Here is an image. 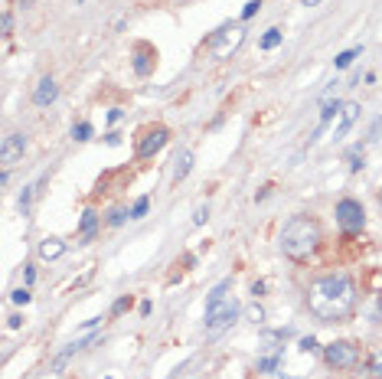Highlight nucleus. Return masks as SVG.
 Returning a JSON list of instances; mask_svg holds the SVG:
<instances>
[{
    "label": "nucleus",
    "instance_id": "18",
    "mask_svg": "<svg viewBox=\"0 0 382 379\" xmlns=\"http://www.w3.org/2000/svg\"><path fill=\"white\" fill-rule=\"evenodd\" d=\"M346 161H350V170H353V174H359V170H363V161H366V154H363V144L353 147L350 154H346Z\"/></svg>",
    "mask_w": 382,
    "mask_h": 379
},
{
    "label": "nucleus",
    "instance_id": "33",
    "mask_svg": "<svg viewBox=\"0 0 382 379\" xmlns=\"http://www.w3.org/2000/svg\"><path fill=\"white\" fill-rule=\"evenodd\" d=\"M23 268H27V272H23V278H27V285H33V278H36V268H33V265H23Z\"/></svg>",
    "mask_w": 382,
    "mask_h": 379
},
{
    "label": "nucleus",
    "instance_id": "32",
    "mask_svg": "<svg viewBox=\"0 0 382 379\" xmlns=\"http://www.w3.org/2000/svg\"><path fill=\"white\" fill-rule=\"evenodd\" d=\"M7 321H10V327H14V330H20V327H23V314H10Z\"/></svg>",
    "mask_w": 382,
    "mask_h": 379
},
{
    "label": "nucleus",
    "instance_id": "7",
    "mask_svg": "<svg viewBox=\"0 0 382 379\" xmlns=\"http://www.w3.org/2000/svg\"><path fill=\"white\" fill-rule=\"evenodd\" d=\"M238 301H235L232 294H226L222 301H216V304H206V330H222V327H229V324L238 317Z\"/></svg>",
    "mask_w": 382,
    "mask_h": 379
},
{
    "label": "nucleus",
    "instance_id": "1",
    "mask_svg": "<svg viewBox=\"0 0 382 379\" xmlns=\"http://www.w3.org/2000/svg\"><path fill=\"white\" fill-rule=\"evenodd\" d=\"M304 304L320 324H343L359 307V288L346 272H330L308 285Z\"/></svg>",
    "mask_w": 382,
    "mask_h": 379
},
{
    "label": "nucleus",
    "instance_id": "34",
    "mask_svg": "<svg viewBox=\"0 0 382 379\" xmlns=\"http://www.w3.org/2000/svg\"><path fill=\"white\" fill-rule=\"evenodd\" d=\"M297 3H301V7H317L320 0H297Z\"/></svg>",
    "mask_w": 382,
    "mask_h": 379
},
{
    "label": "nucleus",
    "instance_id": "13",
    "mask_svg": "<svg viewBox=\"0 0 382 379\" xmlns=\"http://www.w3.org/2000/svg\"><path fill=\"white\" fill-rule=\"evenodd\" d=\"M95 233H98V213H95V209H85V213H82V222H79V239H82V246L92 242Z\"/></svg>",
    "mask_w": 382,
    "mask_h": 379
},
{
    "label": "nucleus",
    "instance_id": "26",
    "mask_svg": "<svg viewBox=\"0 0 382 379\" xmlns=\"http://www.w3.org/2000/svg\"><path fill=\"white\" fill-rule=\"evenodd\" d=\"M10 298H14V304H29V298H33V294H29V288H16Z\"/></svg>",
    "mask_w": 382,
    "mask_h": 379
},
{
    "label": "nucleus",
    "instance_id": "5",
    "mask_svg": "<svg viewBox=\"0 0 382 379\" xmlns=\"http://www.w3.org/2000/svg\"><path fill=\"white\" fill-rule=\"evenodd\" d=\"M170 141V128L167 125H147L137 131V144H134V154L137 161H150L154 154H161L163 147Z\"/></svg>",
    "mask_w": 382,
    "mask_h": 379
},
{
    "label": "nucleus",
    "instance_id": "35",
    "mask_svg": "<svg viewBox=\"0 0 382 379\" xmlns=\"http://www.w3.org/2000/svg\"><path fill=\"white\" fill-rule=\"evenodd\" d=\"M379 209H382V187H379Z\"/></svg>",
    "mask_w": 382,
    "mask_h": 379
},
{
    "label": "nucleus",
    "instance_id": "2",
    "mask_svg": "<svg viewBox=\"0 0 382 379\" xmlns=\"http://www.w3.org/2000/svg\"><path fill=\"white\" fill-rule=\"evenodd\" d=\"M320 242H323V229L310 213L291 216L278 235L281 252H284V259H291V262H308V259H314L317 248H320Z\"/></svg>",
    "mask_w": 382,
    "mask_h": 379
},
{
    "label": "nucleus",
    "instance_id": "9",
    "mask_svg": "<svg viewBox=\"0 0 382 379\" xmlns=\"http://www.w3.org/2000/svg\"><path fill=\"white\" fill-rule=\"evenodd\" d=\"M154 66H157V49H154L150 43H137V46H134V73L144 79V75L154 73Z\"/></svg>",
    "mask_w": 382,
    "mask_h": 379
},
{
    "label": "nucleus",
    "instance_id": "12",
    "mask_svg": "<svg viewBox=\"0 0 382 379\" xmlns=\"http://www.w3.org/2000/svg\"><path fill=\"white\" fill-rule=\"evenodd\" d=\"M95 340H98V337H82V340H75V343H69L66 350H59L56 356H53V363H49V369H53V373H62V369H66V363L72 360L75 353H82V350L88 347V343H95Z\"/></svg>",
    "mask_w": 382,
    "mask_h": 379
},
{
    "label": "nucleus",
    "instance_id": "15",
    "mask_svg": "<svg viewBox=\"0 0 382 379\" xmlns=\"http://www.w3.org/2000/svg\"><path fill=\"white\" fill-rule=\"evenodd\" d=\"M193 170V151H180L176 154V161H174V180L180 183V180H187Z\"/></svg>",
    "mask_w": 382,
    "mask_h": 379
},
{
    "label": "nucleus",
    "instance_id": "19",
    "mask_svg": "<svg viewBox=\"0 0 382 379\" xmlns=\"http://www.w3.org/2000/svg\"><path fill=\"white\" fill-rule=\"evenodd\" d=\"M281 36H284V33H281L278 27H271V29H268V33L262 36V49H275V46L281 43Z\"/></svg>",
    "mask_w": 382,
    "mask_h": 379
},
{
    "label": "nucleus",
    "instance_id": "30",
    "mask_svg": "<svg viewBox=\"0 0 382 379\" xmlns=\"http://www.w3.org/2000/svg\"><path fill=\"white\" fill-rule=\"evenodd\" d=\"M301 350L314 353V350H317V340H314V337H304V340H301Z\"/></svg>",
    "mask_w": 382,
    "mask_h": 379
},
{
    "label": "nucleus",
    "instance_id": "22",
    "mask_svg": "<svg viewBox=\"0 0 382 379\" xmlns=\"http://www.w3.org/2000/svg\"><path fill=\"white\" fill-rule=\"evenodd\" d=\"M92 134H95V128H92L88 121H79V125L72 128V138H75V141H88Z\"/></svg>",
    "mask_w": 382,
    "mask_h": 379
},
{
    "label": "nucleus",
    "instance_id": "8",
    "mask_svg": "<svg viewBox=\"0 0 382 379\" xmlns=\"http://www.w3.org/2000/svg\"><path fill=\"white\" fill-rule=\"evenodd\" d=\"M23 151H27V138L23 134H7L3 144H0V167L14 170L16 164L23 161Z\"/></svg>",
    "mask_w": 382,
    "mask_h": 379
},
{
    "label": "nucleus",
    "instance_id": "17",
    "mask_svg": "<svg viewBox=\"0 0 382 379\" xmlns=\"http://www.w3.org/2000/svg\"><path fill=\"white\" fill-rule=\"evenodd\" d=\"M229 291H232V278H222L219 285H216V288L209 291V298H206V304H216V301H222V298H226Z\"/></svg>",
    "mask_w": 382,
    "mask_h": 379
},
{
    "label": "nucleus",
    "instance_id": "27",
    "mask_svg": "<svg viewBox=\"0 0 382 379\" xmlns=\"http://www.w3.org/2000/svg\"><path fill=\"white\" fill-rule=\"evenodd\" d=\"M258 10H262V0H249V3H245V10H242V20H249V16H255Z\"/></svg>",
    "mask_w": 382,
    "mask_h": 379
},
{
    "label": "nucleus",
    "instance_id": "4",
    "mask_svg": "<svg viewBox=\"0 0 382 379\" xmlns=\"http://www.w3.org/2000/svg\"><path fill=\"white\" fill-rule=\"evenodd\" d=\"M242 40H245V27L242 23H226L206 40V49L213 53V59H229L242 46Z\"/></svg>",
    "mask_w": 382,
    "mask_h": 379
},
{
    "label": "nucleus",
    "instance_id": "29",
    "mask_svg": "<svg viewBox=\"0 0 382 379\" xmlns=\"http://www.w3.org/2000/svg\"><path fill=\"white\" fill-rule=\"evenodd\" d=\"M10 33H14V14L7 10V14H3V36H10Z\"/></svg>",
    "mask_w": 382,
    "mask_h": 379
},
{
    "label": "nucleus",
    "instance_id": "31",
    "mask_svg": "<svg viewBox=\"0 0 382 379\" xmlns=\"http://www.w3.org/2000/svg\"><path fill=\"white\" fill-rule=\"evenodd\" d=\"M206 216H209V206H200V209H196V216H193V222H196V226H203Z\"/></svg>",
    "mask_w": 382,
    "mask_h": 379
},
{
    "label": "nucleus",
    "instance_id": "6",
    "mask_svg": "<svg viewBox=\"0 0 382 379\" xmlns=\"http://www.w3.org/2000/svg\"><path fill=\"white\" fill-rule=\"evenodd\" d=\"M337 222L340 229L346 235H356L366 229V209H363V203L359 200H353V196H346V200H340L337 203Z\"/></svg>",
    "mask_w": 382,
    "mask_h": 379
},
{
    "label": "nucleus",
    "instance_id": "14",
    "mask_svg": "<svg viewBox=\"0 0 382 379\" xmlns=\"http://www.w3.org/2000/svg\"><path fill=\"white\" fill-rule=\"evenodd\" d=\"M62 252H66V242H62L59 235H46L43 242H40V259H43V262H53Z\"/></svg>",
    "mask_w": 382,
    "mask_h": 379
},
{
    "label": "nucleus",
    "instance_id": "25",
    "mask_svg": "<svg viewBox=\"0 0 382 379\" xmlns=\"http://www.w3.org/2000/svg\"><path fill=\"white\" fill-rule=\"evenodd\" d=\"M124 219H131V213H124V209H111V213H108V226H121Z\"/></svg>",
    "mask_w": 382,
    "mask_h": 379
},
{
    "label": "nucleus",
    "instance_id": "3",
    "mask_svg": "<svg viewBox=\"0 0 382 379\" xmlns=\"http://www.w3.org/2000/svg\"><path fill=\"white\" fill-rule=\"evenodd\" d=\"M323 363L343 373V369H353V366L363 363V350H359L356 340H333V343L323 347Z\"/></svg>",
    "mask_w": 382,
    "mask_h": 379
},
{
    "label": "nucleus",
    "instance_id": "20",
    "mask_svg": "<svg viewBox=\"0 0 382 379\" xmlns=\"http://www.w3.org/2000/svg\"><path fill=\"white\" fill-rule=\"evenodd\" d=\"M40 183H43V180H36V183L23 187V193H20V209H23V213H29V200H33V193L40 190Z\"/></svg>",
    "mask_w": 382,
    "mask_h": 379
},
{
    "label": "nucleus",
    "instance_id": "11",
    "mask_svg": "<svg viewBox=\"0 0 382 379\" xmlns=\"http://www.w3.org/2000/svg\"><path fill=\"white\" fill-rule=\"evenodd\" d=\"M359 105L356 102H343V112H340V118H337V125H333V141H340V138H346V131H350L353 125L359 121Z\"/></svg>",
    "mask_w": 382,
    "mask_h": 379
},
{
    "label": "nucleus",
    "instance_id": "16",
    "mask_svg": "<svg viewBox=\"0 0 382 379\" xmlns=\"http://www.w3.org/2000/svg\"><path fill=\"white\" fill-rule=\"evenodd\" d=\"M366 373L369 379H382V350H372L366 356Z\"/></svg>",
    "mask_w": 382,
    "mask_h": 379
},
{
    "label": "nucleus",
    "instance_id": "23",
    "mask_svg": "<svg viewBox=\"0 0 382 379\" xmlns=\"http://www.w3.org/2000/svg\"><path fill=\"white\" fill-rule=\"evenodd\" d=\"M147 206H150V200H147V196H141V200H137V203H134L131 209H128V213H131V219H141V216H144Z\"/></svg>",
    "mask_w": 382,
    "mask_h": 379
},
{
    "label": "nucleus",
    "instance_id": "21",
    "mask_svg": "<svg viewBox=\"0 0 382 379\" xmlns=\"http://www.w3.org/2000/svg\"><path fill=\"white\" fill-rule=\"evenodd\" d=\"M356 56H359V46H353V49H346V53H340V56L333 59V66H337V69H346Z\"/></svg>",
    "mask_w": 382,
    "mask_h": 379
},
{
    "label": "nucleus",
    "instance_id": "24",
    "mask_svg": "<svg viewBox=\"0 0 382 379\" xmlns=\"http://www.w3.org/2000/svg\"><path fill=\"white\" fill-rule=\"evenodd\" d=\"M128 307H131V298H128V294H124V298H118L115 304H111V317H118V314H124Z\"/></svg>",
    "mask_w": 382,
    "mask_h": 379
},
{
    "label": "nucleus",
    "instance_id": "28",
    "mask_svg": "<svg viewBox=\"0 0 382 379\" xmlns=\"http://www.w3.org/2000/svg\"><path fill=\"white\" fill-rule=\"evenodd\" d=\"M258 369H262V373H271V369H278V356H264L262 363H258Z\"/></svg>",
    "mask_w": 382,
    "mask_h": 379
},
{
    "label": "nucleus",
    "instance_id": "10",
    "mask_svg": "<svg viewBox=\"0 0 382 379\" xmlns=\"http://www.w3.org/2000/svg\"><path fill=\"white\" fill-rule=\"evenodd\" d=\"M59 99V86L53 75H43L40 82H36V88H33V105L36 108H49V105Z\"/></svg>",
    "mask_w": 382,
    "mask_h": 379
}]
</instances>
